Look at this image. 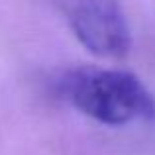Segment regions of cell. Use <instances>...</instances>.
I'll use <instances>...</instances> for the list:
<instances>
[{
  "label": "cell",
  "instance_id": "obj_1",
  "mask_svg": "<svg viewBox=\"0 0 155 155\" xmlns=\"http://www.w3.org/2000/svg\"><path fill=\"white\" fill-rule=\"evenodd\" d=\"M57 92L73 108L106 126L155 120V96L130 71L71 69L57 81Z\"/></svg>",
  "mask_w": 155,
  "mask_h": 155
},
{
  "label": "cell",
  "instance_id": "obj_2",
  "mask_svg": "<svg viewBox=\"0 0 155 155\" xmlns=\"http://www.w3.org/2000/svg\"><path fill=\"white\" fill-rule=\"evenodd\" d=\"M79 43L102 59H122L132 49V31L122 0H59Z\"/></svg>",
  "mask_w": 155,
  "mask_h": 155
}]
</instances>
